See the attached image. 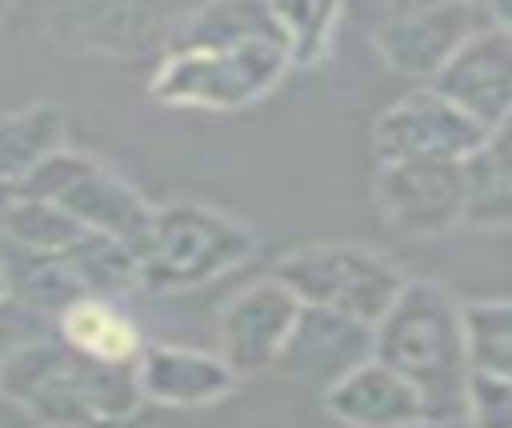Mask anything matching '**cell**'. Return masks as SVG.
<instances>
[{
	"label": "cell",
	"mask_w": 512,
	"mask_h": 428,
	"mask_svg": "<svg viewBox=\"0 0 512 428\" xmlns=\"http://www.w3.org/2000/svg\"><path fill=\"white\" fill-rule=\"evenodd\" d=\"M8 288H12V300L28 304L32 312H40L48 320H56L64 308H72L76 300L88 296L64 256H40V252H20V260L8 264Z\"/></svg>",
	"instance_id": "44dd1931"
},
{
	"label": "cell",
	"mask_w": 512,
	"mask_h": 428,
	"mask_svg": "<svg viewBox=\"0 0 512 428\" xmlns=\"http://www.w3.org/2000/svg\"><path fill=\"white\" fill-rule=\"evenodd\" d=\"M4 236L20 252H40V256H64L72 252L88 228L76 224L60 204L36 200V196H8L4 200Z\"/></svg>",
	"instance_id": "ffe728a7"
},
{
	"label": "cell",
	"mask_w": 512,
	"mask_h": 428,
	"mask_svg": "<svg viewBox=\"0 0 512 428\" xmlns=\"http://www.w3.org/2000/svg\"><path fill=\"white\" fill-rule=\"evenodd\" d=\"M260 236L248 220L204 204V200H168L156 204L148 240L140 248L144 292L176 296L224 280L228 272L252 264Z\"/></svg>",
	"instance_id": "3957f363"
},
{
	"label": "cell",
	"mask_w": 512,
	"mask_h": 428,
	"mask_svg": "<svg viewBox=\"0 0 512 428\" xmlns=\"http://www.w3.org/2000/svg\"><path fill=\"white\" fill-rule=\"evenodd\" d=\"M464 420L468 428H512V380L492 372H472Z\"/></svg>",
	"instance_id": "cb8c5ba5"
},
{
	"label": "cell",
	"mask_w": 512,
	"mask_h": 428,
	"mask_svg": "<svg viewBox=\"0 0 512 428\" xmlns=\"http://www.w3.org/2000/svg\"><path fill=\"white\" fill-rule=\"evenodd\" d=\"M12 296V288H8V264H4V256H0V304Z\"/></svg>",
	"instance_id": "484cf974"
},
{
	"label": "cell",
	"mask_w": 512,
	"mask_h": 428,
	"mask_svg": "<svg viewBox=\"0 0 512 428\" xmlns=\"http://www.w3.org/2000/svg\"><path fill=\"white\" fill-rule=\"evenodd\" d=\"M432 88L468 112L484 132H496L504 120H512V28L496 20L480 28Z\"/></svg>",
	"instance_id": "4fadbf2b"
},
{
	"label": "cell",
	"mask_w": 512,
	"mask_h": 428,
	"mask_svg": "<svg viewBox=\"0 0 512 428\" xmlns=\"http://www.w3.org/2000/svg\"><path fill=\"white\" fill-rule=\"evenodd\" d=\"M484 140L488 132L468 112H460L448 96H440L432 84L404 92L372 120L376 164H404V160L468 164L484 148Z\"/></svg>",
	"instance_id": "ba28073f"
},
{
	"label": "cell",
	"mask_w": 512,
	"mask_h": 428,
	"mask_svg": "<svg viewBox=\"0 0 512 428\" xmlns=\"http://www.w3.org/2000/svg\"><path fill=\"white\" fill-rule=\"evenodd\" d=\"M68 148V112L56 100H32L0 116V192H20L32 172Z\"/></svg>",
	"instance_id": "2e32d148"
},
{
	"label": "cell",
	"mask_w": 512,
	"mask_h": 428,
	"mask_svg": "<svg viewBox=\"0 0 512 428\" xmlns=\"http://www.w3.org/2000/svg\"><path fill=\"white\" fill-rule=\"evenodd\" d=\"M372 204L380 220L400 236H444L468 224L472 212V180L468 164L452 160H404L376 164Z\"/></svg>",
	"instance_id": "52a82bcc"
},
{
	"label": "cell",
	"mask_w": 512,
	"mask_h": 428,
	"mask_svg": "<svg viewBox=\"0 0 512 428\" xmlns=\"http://www.w3.org/2000/svg\"><path fill=\"white\" fill-rule=\"evenodd\" d=\"M488 24H492L488 4H460V0L420 4L384 16L372 32V48L388 72L416 80V88H428L452 64V56Z\"/></svg>",
	"instance_id": "9c48e42d"
},
{
	"label": "cell",
	"mask_w": 512,
	"mask_h": 428,
	"mask_svg": "<svg viewBox=\"0 0 512 428\" xmlns=\"http://www.w3.org/2000/svg\"><path fill=\"white\" fill-rule=\"evenodd\" d=\"M304 304L272 272L232 292L216 316V352L236 368V376H256L280 364Z\"/></svg>",
	"instance_id": "8fae6325"
},
{
	"label": "cell",
	"mask_w": 512,
	"mask_h": 428,
	"mask_svg": "<svg viewBox=\"0 0 512 428\" xmlns=\"http://www.w3.org/2000/svg\"><path fill=\"white\" fill-rule=\"evenodd\" d=\"M472 180V228H508L512 224V120L488 132L484 148L468 160Z\"/></svg>",
	"instance_id": "ac0fdd59"
},
{
	"label": "cell",
	"mask_w": 512,
	"mask_h": 428,
	"mask_svg": "<svg viewBox=\"0 0 512 428\" xmlns=\"http://www.w3.org/2000/svg\"><path fill=\"white\" fill-rule=\"evenodd\" d=\"M136 376L144 404L160 408H212L240 384L236 368L220 352L188 344H148L136 360Z\"/></svg>",
	"instance_id": "5bb4252c"
},
{
	"label": "cell",
	"mask_w": 512,
	"mask_h": 428,
	"mask_svg": "<svg viewBox=\"0 0 512 428\" xmlns=\"http://www.w3.org/2000/svg\"><path fill=\"white\" fill-rule=\"evenodd\" d=\"M72 272L80 276L88 296L116 300L124 292H144V272H140V252L124 240L88 232L72 252H64Z\"/></svg>",
	"instance_id": "d6986e66"
},
{
	"label": "cell",
	"mask_w": 512,
	"mask_h": 428,
	"mask_svg": "<svg viewBox=\"0 0 512 428\" xmlns=\"http://www.w3.org/2000/svg\"><path fill=\"white\" fill-rule=\"evenodd\" d=\"M376 360L400 372L424 396L432 424L464 420L472 380L464 304L440 280H408L392 312L376 324Z\"/></svg>",
	"instance_id": "7a4b0ae2"
},
{
	"label": "cell",
	"mask_w": 512,
	"mask_h": 428,
	"mask_svg": "<svg viewBox=\"0 0 512 428\" xmlns=\"http://www.w3.org/2000/svg\"><path fill=\"white\" fill-rule=\"evenodd\" d=\"M472 372H492L512 380V300H472L464 304Z\"/></svg>",
	"instance_id": "603a6c76"
},
{
	"label": "cell",
	"mask_w": 512,
	"mask_h": 428,
	"mask_svg": "<svg viewBox=\"0 0 512 428\" xmlns=\"http://www.w3.org/2000/svg\"><path fill=\"white\" fill-rule=\"evenodd\" d=\"M56 332L68 348L104 364H136L140 352L148 348L136 320L120 312L116 300H100V296H84L72 308H64L56 316Z\"/></svg>",
	"instance_id": "e0dca14e"
},
{
	"label": "cell",
	"mask_w": 512,
	"mask_h": 428,
	"mask_svg": "<svg viewBox=\"0 0 512 428\" xmlns=\"http://www.w3.org/2000/svg\"><path fill=\"white\" fill-rule=\"evenodd\" d=\"M0 400L28 412L40 428H100L136 420L144 408L136 364L80 356L56 328L12 352L0 368Z\"/></svg>",
	"instance_id": "6da1fadb"
},
{
	"label": "cell",
	"mask_w": 512,
	"mask_h": 428,
	"mask_svg": "<svg viewBox=\"0 0 512 428\" xmlns=\"http://www.w3.org/2000/svg\"><path fill=\"white\" fill-rule=\"evenodd\" d=\"M292 68L280 36H252L236 44L168 48L148 76L152 100L196 112H236L264 100Z\"/></svg>",
	"instance_id": "277c9868"
},
{
	"label": "cell",
	"mask_w": 512,
	"mask_h": 428,
	"mask_svg": "<svg viewBox=\"0 0 512 428\" xmlns=\"http://www.w3.org/2000/svg\"><path fill=\"white\" fill-rule=\"evenodd\" d=\"M12 196L52 200L88 232L124 240L136 252L144 248L152 216H156V204H148L144 192L128 176H120L112 164L88 152H76V148H64L52 160H44L32 172V180Z\"/></svg>",
	"instance_id": "8992f818"
},
{
	"label": "cell",
	"mask_w": 512,
	"mask_h": 428,
	"mask_svg": "<svg viewBox=\"0 0 512 428\" xmlns=\"http://www.w3.org/2000/svg\"><path fill=\"white\" fill-rule=\"evenodd\" d=\"M272 276L292 288L304 308H324L368 328H376L392 312V304L412 280L388 252L356 240L288 248L284 256H276Z\"/></svg>",
	"instance_id": "5b68a950"
},
{
	"label": "cell",
	"mask_w": 512,
	"mask_h": 428,
	"mask_svg": "<svg viewBox=\"0 0 512 428\" xmlns=\"http://www.w3.org/2000/svg\"><path fill=\"white\" fill-rule=\"evenodd\" d=\"M180 12L156 8V4H52L44 8V32L52 44L76 56H108V60H132V56H164L172 28Z\"/></svg>",
	"instance_id": "30bf717a"
},
{
	"label": "cell",
	"mask_w": 512,
	"mask_h": 428,
	"mask_svg": "<svg viewBox=\"0 0 512 428\" xmlns=\"http://www.w3.org/2000/svg\"><path fill=\"white\" fill-rule=\"evenodd\" d=\"M324 412L344 428H420L432 424L424 396L376 356L320 396Z\"/></svg>",
	"instance_id": "9a60e30c"
},
{
	"label": "cell",
	"mask_w": 512,
	"mask_h": 428,
	"mask_svg": "<svg viewBox=\"0 0 512 428\" xmlns=\"http://www.w3.org/2000/svg\"><path fill=\"white\" fill-rule=\"evenodd\" d=\"M52 328H56V320H48V316H40L28 304L8 296L0 304V368L12 360V352H20L28 340H36V336H44Z\"/></svg>",
	"instance_id": "d4e9b609"
},
{
	"label": "cell",
	"mask_w": 512,
	"mask_h": 428,
	"mask_svg": "<svg viewBox=\"0 0 512 428\" xmlns=\"http://www.w3.org/2000/svg\"><path fill=\"white\" fill-rule=\"evenodd\" d=\"M372 356H376V328L324 308H304L276 368L300 388L324 396Z\"/></svg>",
	"instance_id": "7c38bea8"
},
{
	"label": "cell",
	"mask_w": 512,
	"mask_h": 428,
	"mask_svg": "<svg viewBox=\"0 0 512 428\" xmlns=\"http://www.w3.org/2000/svg\"><path fill=\"white\" fill-rule=\"evenodd\" d=\"M0 28H4V16H0Z\"/></svg>",
	"instance_id": "4316f807"
},
{
	"label": "cell",
	"mask_w": 512,
	"mask_h": 428,
	"mask_svg": "<svg viewBox=\"0 0 512 428\" xmlns=\"http://www.w3.org/2000/svg\"><path fill=\"white\" fill-rule=\"evenodd\" d=\"M292 68H320L336 44V28L344 20L340 4H272Z\"/></svg>",
	"instance_id": "7402d4cb"
}]
</instances>
